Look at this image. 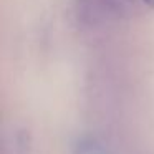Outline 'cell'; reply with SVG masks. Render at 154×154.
<instances>
[{"instance_id":"6da1fadb","label":"cell","mask_w":154,"mask_h":154,"mask_svg":"<svg viewBox=\"0 0 154 154\" xmlns=\"http://www.w3.org/2000/svg\"><path fill=\"white\" fill-rule=\"evenodd\" d=\"M143 2H146V4L151 5V7H154V0H143Z\"/></svg>"}]
</instances>
